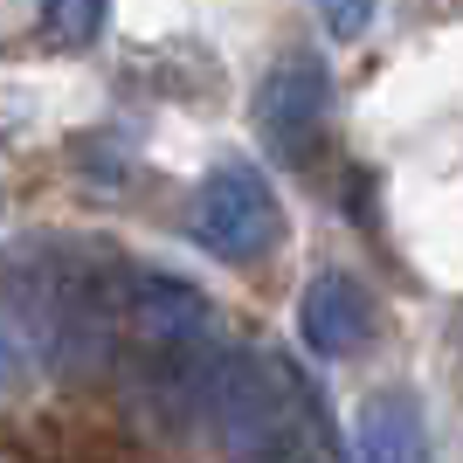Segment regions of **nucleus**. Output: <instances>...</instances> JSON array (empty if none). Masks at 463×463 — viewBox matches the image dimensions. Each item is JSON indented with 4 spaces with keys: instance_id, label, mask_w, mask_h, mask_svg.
<instances>
[{
    "instance_id": "0eeeda50",
    "label": "nucleus",
    "mask_w": 463,
    "mask_h": 463,
    "mask_svg": "<svg viewBox=\"0 0 463 463\" xmlns=\"http://www.w3.org/2000/svg\"><path fill=\"white\" fill-rule=\"evenodd\" d=\"M353 457L360 463H429L422 408L408 402V394L367 402V415H360V429H353Z\"/></svg>"
},
{
    "instance_id": "20e7f679",
    "label": "nucleus",
    "mask_w": 463,
    "mask_h": 463,
    "mask_svg": "<svg viewBox=\"0 0 463 463\" xmlns=\"http://www.w3.org/2000/svg\"><path fill=\"white\" fill-rule=\"evenodd\" d=\"M326 111H332V77L318 56H284L270 77L256 83V125L290 159H305V146L318 138Z\"/></svg>"
},
{
    "instance_id": "9d476101",
    "label": "nucleus",
    "mask_w": 463,
    "mask_h": 463,
    "mask_svg": "<svg viewBox=\"0 0 463 463\" xmlns=\"http://www.w3.org/2000/svg\"><path fill=\"white\" fill-rule=\"evenodd\" d=\"M277 463H311V457H298V449H290V457H277Z\"/></svg>"
},
{
    "instance_id": "f257e3e1",
    "label": "nucleus",
    "mask_w": 463,
    "mask_h": 463,
    "mask_svg": "<svg viewBox=\"0 0 463 463\" xmlns=\"http://www.w3.org/2000/svg\"><path fill=\"white\" fill-rule=\"evenodd\" d=\"M201 422L222 436L235 463H277L298 449V408H290V381L270 353H222L201 402Z\"/></svg>"
},
{
    "instance_id": "f03ea898",
    "label": "nucleus",
    "mask_w": 463,
    "mask_h": 463,
    "mask_svg": "<svg viewBox=\"0 0 463 463\" xmlns=\"http://www.w3.org/2000/svg\"><path fill=\"white\" fill-rule=\"evenodd\" d=\"M194 235L208 242L214 256L229 263H250V256H270L284 242V208H277L270 180L256 174L250 159H222L201 194H194Z\"/></svg>"
},
{
    "instance_id": "39448f33",
    "label": "nucleus",
    "mask_w": 463,
    "mask_h": 463,
    "mask_svg": "<svg viewBox=\"0 0 463 463\" xmlns=\"http://www.w3.org/2000/svg\"><path fill=\"white\" fill-rule=\"evenodd\" d=\"M298 332H305V346L318 353V360H346V353H360V339L373 332V298L360 277L346 270H326L311 277L305 298H298Z\"/></svg>"
},
{
    "instance_id": "6e6552de",
    "label": "nucleus",
    "mask_w": 463,
    "mask_h": 463,
    "mask_svg": "<svg viewBox=\"0 0 463 463\" xmlns=\"http://www.w3.org/2000/svg\"><path fill=\"white\" fill-rule=\"evenodd\" d=\"M97 28H104V0H49V35L56 42L83 49V42H97Z\"/></svg>"
},
{
    "instance_id": "1a4fd4ad",
    "label": "nucleus",
    "mask_w": 463,
    "mask_h": 463,
    "mask_svg": "<svg viewBox=\"0 0 463 463\" xmlns=\"http://www.w3.org/2000/svg\"><path fill=\"white\" fill-rule=\"evenodd\" d=\"M318 14H326V28L332 35H367L373 28V0H318Z\"/></svg>"
},
{
    "instance_id": "7ed1b4c3",
    "label": "nucleus",
    "mask_w": 463,
    "mask_h": 463,
    "mask_svg": "<svg viewBox=\"0 0 463 463\" xmlns=\"http://www.w3.org/2000/svg\"><path fill=\"white\" fill-rule=\"evenodd\" d=\"M125 326H132L138 353H194L208 346V298L187 284V277L166 270H138L125 277Z\"/></svg>"
},
{
    "instance_id": "423d86ee",
    "label": "nucleus",
    "mask_w": 463,
    "mask_h": 463,
    "mask_svg": "<svg viewBox=\"0 0 463 463\" xmlns=\"http://www.w3.org/2000/svg\"><path fill=\"white\" fill-rule=\"evenodd\" d=\"M49 360V263L0 277V387Z\"/></svg>"
}]
</instances>
